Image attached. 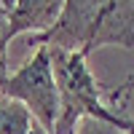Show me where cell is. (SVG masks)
I'll use <instances>...</instances> for the list:
<instances>
[{
    "mask_svg": "<svg viewBox=\"0 0 134 134\" xmlns=\"http://www.w3.org/2000/svg\"><path fill=\"white\" fill-rule=\"evenodd\" d=\"M48 51L62 99V113L54 126V134H75V126L83 118L102 121V124L118 129L121 134H134V121L102 105V86L88 70L83 51H64V48H48Z\"/></svg>",
    "mask_w": 134,
    "mask_h": 134,
    "instance_id": "7a4b0ae2",
    "label": "cell"
},
{
    "mask_svg": "<svg viewBox=\"0 0 134 134\" xmlns=\"http://www.w3.org/2000/svg\"><path fill=\"white\" fill-rule=\"evenodd\" d=\"M0 94L21 102L38 121V126L54 134V126L62 113V99H59V86H57V75H54L48 46H38L30 62H24L16 72H11L0 83Z\"/></svg>",
    "mask_w": 134,
    "mask_h": 134,
    "instance_id": "3957f363",
    "label": "cell"
},
{
    "mask_svg": "<svg viewBox=\"0 0 134 134\" xmlns=\"http://www.w3.org/2000/svg\"><path fill=\"white\" fill-rule=\"evenodd\" d=\"M110 43L134 48V0H67L59 21L35 35L30 46L83 51L88 57Z\"/></svg>",
    "mask_w": 134,
    "mask_h": 134,
    "instance_id": "6da1fadb",
    "label": "cell"
},
{
    "mask_svg": "<svg viewBox=\"0 0 134 134\" xmlns=\"http://www.w3.org/2000/svg\"><path fill=\"white\" fill-rule=\"evenodd\" d=\"M32 134H48V131L43 129V126H35V129H32Z\"/></svg>",
    "mask_w": 134,
    "mask_h": 134,
    "instance_id": "9c48e42d",
    "label": "cell"
},
{
    "mask_svg": "<svg viewBox=\"0 0 134 134\" xmlns=\"http://www.w3.org/2000/svg\"><path fill=\"white\" fill-rule=\"evenodd\" d=\"M67 0H16L14 11L8 14L11 21V38L21 35V32H32V35H43L59 21Z\"/></svg>",
    "mask_w": 134,
    "mask_h": 134,
    "instance_id": "277c9868",
    "label": "cell"
},
{
    "mask_svg": "<svg viewBox=\"0 0 134 134\" xmlns=\"http://www.w3.org/2000/svg\"><path fill=\"white\" fill-rule=\"evenodd\" d=\"M75 131H78V134H121L118 129L102 124V121H94V118H83L81 124H78Z\"/></svg>",
    "mask_w": 134,
    "mask_h": 134,
    "instance_id": "52a82bcc",
    "label": "cell"
},
{
    "mask_svg": "<svg viewBox=\"0 0 134 134\" xmlns=\"http://www.w3.org/2000/svg\"><path fill=\"white\" fill-rule=\"evenodd\" d=\"M8 43H11V21L8 11L0 3V83L8 78Z\"/></svg>",
    "mask_w": 134,
    "mask_h": 134,
    "instance_id": "8992f818",
    "label": "cell"
},
{
    "mask_svg": "<svg viewBox=\"0 0 134 134\" xmlns=\"http://www.w3.org/2000/svg\"><path fill=\"white\" fill-rule=\"evenodd\" d=\"M35 126L38 121L24 105L0 94V134H32Z\"/></svg>",
    "mask_w": 134,
    "mask_h": 134,
    "instance_id": "5b68a950",
    "label": "cell"
},
{
    "mask_svg": "<svg viewBox=\"0 0 134 134\" xmlns=\"http://www.w3.org/2000/svg\"><path fill=\"white\" fill-rule=\"evenodd\" d=\"M0 3H3V8L11 14V11H14V3H16V0H0Z\"/></svg>",
    "mask_w": 134,
    "mask_h": 134,
    "instance_id": "ba28073f",
    "label": "cell"
}]
</instances>
